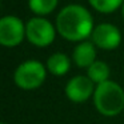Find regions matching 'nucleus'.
<instances>
[{
    "instance_id": "f257e3e1",
    "label": "nucleus",
    "mask_w": 124,
    "mask_h": 124,
    "mask_svg": "<svg viewBox=\"0 0 124 124\" xmlns=\"http://www.w3.org/2000/svg\"><path fill=\"white\" fill-rule=\"evenodd\" d=\"M55 25L62 38L73 43H80L91 38L95 28L91 12L80 4H68L60 9Z\"/></svg>"
},
{
    "instance_id": "f03ea898",
    "label": "nucleus",
    "mask_w": 124,
    "mask_h": 124,
    "mask_svg": "<svg viewBox=\"0 0 124 124\" xmlns=\"http://www.w3.org/2000/svg\"><path fill=\"white\" fill-rule=\"evenodd\" d=\"M92 97L96 111L105 117H115L124 109V89L116 81L97 84Z\"/></svg>"
},
{
    "instance_id": "7ed1b4c3",
    "label": "nucleus",
    "mask_w": 124,
    "mask_h": 124,
    "mask_svg": "<svg viewBox=\"0 0 124 124\" xmlns=\"http://www.w3.org/2000/svg\"><path fill=\"white\" fill-rule=\"evenodd\" d=\"M47 72V67L41 62L30 59L20 63L16 67L14 72V81L20 89H36L46 81Z\"/></svg>"
},
{
    "instance_id": "20e7f679",
    "label": "nucleus",
    "mask_w": 124,
    "mask_h": 124,
    "mask_svg": "<svg viewBox=\"0 0 124 124\" xmlns=\"http://www.w3.org/2000/svg\"><path fill=\"white\" fill-rule=\"evenodd\" d=\"M56 32V25L46 17L35 16L25 23V39L39 48L51 46L55 41Z\"/></svg>"
},
{
    "instance_id": "39448f33",
    "label": "nucleus",
    "mask_w": 124,
    "mask_h": 124,
    "mask_svg": "<svg viewBox=\"0 0 124 124\" xmlns=\"http://www.w3.org/2000/svg\"><path fill=\"white\" fill-rule=\"evenodd\" d=\"M25 39V24L15 15H6L0 20V44L14 48Z\"/></svg>"
},
{
    "instance_id": "423d86ee",
    "label": "nucleus",
    "mask_w": 124,
    "mask_h": 124,
    "mask_svg": "<svg viewBox=\"0 0 124 124\" xmlns=\"http://www.w3.org/2000/svg\"><path fill=\"white\" fill-rule=\"evenodd\" d=\"M91 41L100 49L113 51L121 43V32L111 23H100L95 25L91 35Z\"/></svg>"
},
{
    "instance_id": "0eeeda50",
    "label": "nucleus",
    "mask_w": 124,
    "mask_h": 124,
    "mask_svg": "<svg viewBox=\"0 0 124 124\" xmlns=\"http://www.w3.org/2000/svg\"><path fill=\"white\" fill-rule=\"evenodd\" d=\"M96 85L87 75H78L71 78L64 87L65 96L70 101L80 104L93 96Z\"/></svg>"
},
{
    "instance_id": "6e6552de",
    "label": "nucleus",
    "mask_w": 124,
    "mask_h": 124,
    "mask_svg": "<svg viewBox=\"0 0 124 124\" xmlns=\"http://www.w3.org/2000/svg\"><path fill=\"white\" fill-rule=\"evenodd\" d=\"M96 48L92 41L84 40L78 43L72 52V62L79 68H88L96 62Z\"/></svg>"
},
{
    "instance_id": "1a4fd4ad",
    "label": "nucleus",
    "mask_w": 124,
    "mask_h": 124,
    "mask_svg": "<svg viewBox=\"0 0 124 124\" xmlns=\"http://www.w3.org/2000/svg\"><path fill=\"white\" fill-rule=\"evenodd\" d=\"M71 62L72 59H70L65 54L55 52L47 59L46 67L47 71L54 76H64L71 70Z\"/></svg>"
},
{
    "instance_id": "9d476101",
    "label": "nucleus",
    "mask_w": 124,
    "mask_h": 124,
    "mask_svg": "<svg viewBox=\"0 0 124 124\" xmlns=\"http://www.w3.org/2000/svg\"><path fill=\"white\" fill-rule=\"evenodd\" d=\"M109 75H111L109 65L105 62H101V60H96L91 67L87 68V76L93 81L95 85L109 80Z\"/></svg>"
},
{
    "instance_id": "9b49d317",
    "label": "nucleus",
    "mask_w": 124,
    "mask_h": 124,
    "mask_svg": "<svg viewBox=\"0 0 124 124\" xmlns=\"http://www.w3.org/2000/svg\"><path fill=\"white\" fill-rule=\"evenodd\" d=\"M59 0H28V8L36 16H47L56 9Z\"/></svg>"
},
{
    "instance_id": "f8f14e48",
    "label": "nucleus",
    "mask_w": 124,
    "mask_h": 124,
    "mask_svg": "<svg viewBox=\"0 0 124 124\" xmlns=\"http://www.w3.org/2000/svg\"><path fill=\"white\" fill-rule=\"evenodd\" d=\"M88 3L100 14H112L121 8L124 0H88Z\"/></svg>"
},
{
    "instance_id": "ddd939ff",
    "label": "nucleus",
    "mask_w": 124,
    "mask_h": 124,
    "mask_svg": "<svg viewBox=\"0 0 124 124\" xmlns=\"http://www.w3.org/2000/svg\"><path fill=\"white\" fill-rule=\"evenodd\" d=\"M121 16H123V19H124V4H123V6H121Z\"/></svg>"
},
{
    "instance_id": "4468645a",
    "label": "nucleus",
    "mask_w": 124,
    "mask_h": 124,
    "mask_svg": "<svg viewBox=\"0 0 124 124\" xmlns=\"http://www.w3.org/2000/svg\"><path fill=\"white\" fill-rule=\"evenodd\" d=\"M1 124H7V123H1Z\"/></svg>"
}]
</instances>
